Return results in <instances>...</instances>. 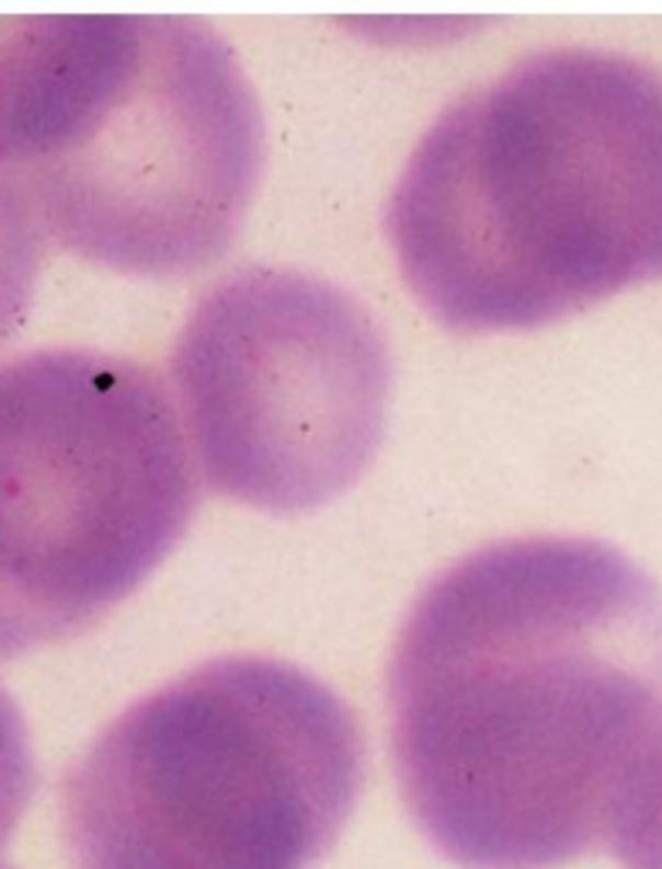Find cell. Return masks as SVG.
Masks as SVG:
<instances>
[{
  "mask_svg": "<svg viewBox=\"0 0 662 869\" xmlns=\"http://www.w3.org/2000/svg\"><path fill=\"white\" fill-rule=\"evenodd\" d=\"M605 849L621 869H662V720L625 778Z\"/></svg>",
  "mask_w": 662,
  "mask_h": 869,
  "instance_id": "cell-8",
  "label": "cell"
},
{
  "mask_svg": "<svg viewBox=\"0 0 662 869\" xmlns=\"http://www.w3.org/2000/svg\"><path fill=\"white\" fill-rule=\"evenodd\" d=\"M385 228L456 333L537 330L662 279V68L598 48L513 61L435 116Z\"/></svg>",
  "mask_w": 662,
  "mask_h": 869,
  "instance_id": "cell-2",
  "label": "cell"
},
{
  "mask_svg": "<svg viewBox=\"0 0 662 869\" xmlns=\"http://www.w3.org/2000/svg\"><path fill=\"white\" fill-rule=\"evenodd\" d=\"M48 238L21 184L0 167V343L27 320L42 279Z\"/></svg>",
  "mask_w": 662,
  "mask_h": 869,
  "instance_id": "cell-7",
  "label": "cell"
},
{
  "mask_svg": "<svg viewBox=\"0 0 662 869\" xmlns=\"http://www.w3.org/2000/svg\"><path fill=\"white\" fill-rule=\"evenodd\" d=\"M197 503L178 401L150 364L92 346L0 357V659L116 611Z\"/></svg>",
  "mask_w": 662,
  "mask_h": 869,
  "instance_id": "cell-5",
  "label": "cell"
},
{
  "mask_svg": "<svg viewBox=\"0 0 662 869\" xmlns=\"http://www.w3.org/2000/svg\"><path fill=\"white\" fill-rule=\"evenodd\" d=\"M170 391L201 485L262 513H306L370 466L391 346L351 289L255 262L221 275L187 312Z\"/></svg>",
  "mask_w": 662,
  "mask_h": 869,
  "instance_id": "cell-6",
  "label": "cell"
},
{
  "mask_svg": "<svg viewBox=\"0 0 662 869\" xmlns=\"http://www.w3.org/2000/svg\"><path fill=\"white\" fill-rule=\"evenodd\" d=\"M398 794L463 869H561L608 846L662 720V591L612 544H482L414 595L388 659Z\"/></svg>",
  "mask_w": 662,
  "mask_h": 869,
  "instance_id": "cell-1",
  "label": "cell"
},
{
  "mask_svg": "<svg viewBox=\"0 0 662 869\" xmlns=\"http://www.w3.org/2000/svg\"><path fill=\"white\" fill-rule=\"evenodd\" d=\"M34 788H38V761H34L31 730L11 689L0 683V856L31 809Z\"/></svg>",
  "mask_w": 662,
  "mask_h": 869,
  "instance_id": "cell-9",
  "label": "cell"
},
{
  "mask_svg": "<svg viewBox=\"0 0 662 869\" xmlns=\"http://www.w3.org/2000/svg\"><path fill=\"white\" fill-rule=\"evenodd\" d=\"M0 167L48 241L139 279L215 265L249 218L265 119L194 18H0Z\"/></svg>",
  "mask_w": 662,
  "mask_h": 869,
  "instance_id": "cell-3",
  "label": "cell"
},
{
  "mask_svg": "<svg viewBox=\"0 0 662 869\" xmlns=\"http://www.w3.org/2000/svg\"><path fill=\"white\" fill-rule=\"evenodd\" d=\"M367 785L361 717L309 670L218 655L116 713L58 791L72 869H317Z\"/></svg>",
  "mask_w": 662,
  "mask_h": 869,
  "instance_id": "cell-4",
  "label": "cell"
}]
</instances>
